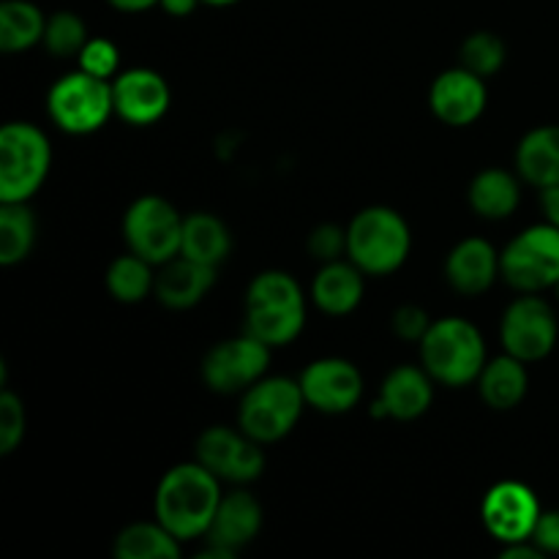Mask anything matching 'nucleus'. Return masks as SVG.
Wrapping results in <instances>:
<instances>
[{
  "label": "nucleus",
  "mask_w": 559,
  "mask_h": 559,
  "mask_svg": "<svg viewBox=\"0 0 559 559\" xmlns=\"http://www.w3.org/2000/svg\"><path fill=\"white\" fill-rule=\"evenodd\" d=\"M544 211H546V218L559 227V183L544 189Z\"/></svg>",
  "instance_id": "obj_38"
},
{
  "label": "nucleus",
  "mask_w": 559,
  "mask_h": 559,
  "mask_svg": "<svg viewBox=\"0 0 559 559\" xmlns=\"http://www.w3.org/2000/svg\"><path fill=\"white\" fill-rule=\"evenodd\" d=\"M557 295H559V282H557Z\"/></svg>",
  "instance_id": "obj_42"
},
{
  "label": "nucleus",
  "mask_w": 559,
  "mask_h": 559,
  "mask_svg": "<svg viewBox=\"0 0 559 559\" xmlns=\"http://www.w3.org/2000/svg\"><path fill=\"white\" fill-rule=\"evenodd\" d=\"M306 407L300 382L287 377H262L260 382L243 391L240 402V431L257 442H278L298 424Z\"/></svg>",
  "instance_id": "obj_5"
},
{
  "label": "nucleus",
  "mask_w": 559,
  "mask_h": 559,
  "mask_svg": "<svg viewBox=\"0 0 559 559\" xmlns=\"http://www.w3.org/2000/svg\"><path fill=\"white\" fill-rule=\"evenodd\" d=\"M76 58H80L82 71H87L93 76H102V80H112L120 63L118 47L112 41H107V38H87V44L82 47V52Z\"/></svg>",
  "instance_id": "obj_33"
},
{
  "label": "nucleus",
  "mask_w": 559,
  "mask_h": 559,
  "mask_svg": "<svg viewBox=\"0 0 559 559\" xmlns=\"http://www.w3.org/2000/svg\"><path fill=\"white\" fill-rule=\"evenodd\" d=\"M227 227L222 218L211 216V213H191L183 218V240H180V254L189 260L202 262V265L218 267L229 254Z\"/></svg>",
  "instance_id": "obj_22"
},
{
  "label": "nucleus",
  "mask_w": 559,
  "mask_h": 559,
  "mask_svg": "<svg viewBox=\"0 0 559 559\" xmlns=\"http://www.w3.org/2000/svg\"><path fill=\"white\" fill-rule=\"evenodd\" d=\"M519 180L506 169H484L469 186V205L484 218H508L519 207Z\"/></svg>",
  "instance_id": "obj_24"
},
{
  "label": "nucleus",
  "mask_w": 559,
  "mask_h": 559,
  "mask_svg": "<svg viewBox=\"0 0 559 559\" xmlns=\"http://www.w3.org/2000/svg\"><path fill=\"white\" fill-rule=\"evenodd\" d=\"M298 382L306 404L314 407L317 413H349L360 402V396H364V377L355 369V364L344 358L314 360L300 374Z\"/></svg>",
  "instance_id": "obj_13"
},
{
  "label": "nucleus",
  "mask_w": 559,
  "mask_h": 559,
  "mask_svg": "<svg viewBox=\"0 0 559 559\" xmlns=\"http://www.w3.org/2000/svg\"><path fill=\"white\" fill-rule=\"evenodd\" d=\"M47 20L38 5L27 0H5L0 5V49L3 52H22L33 44L44 41Z\"/></svg>",
  "instance_id": "obj_26"
},
{
  "label": "nucleus",
  "mask_w": 559,
  "mask_h": 559,
  "mask_svg": "<svg viewBox=\"0 0 559 559\" xmlns=\"http://www.w3.org/2000/svg\"><path fill=\"white\" fill-rule=\"evenodd\" d=\"M500 254L484 238H467L451 251L445 262V276L451 287L462 295H480L495 284L500 273Z\"/></svg>",
  "instance_id": "obj_19"
},
{
  "label": "nucleus",
  "mask_w": 559,
  "mask_h": 559,
  "mask_svg": "<svg viewBox=\"0 0 559 559\" xmlns=\"http://www.w3.org/2000/svg\"><path fill=\"white\" fill-rule=\"evenodd\" d=\"M216 475L200 462L178 464L156 489V516L178 540L207 535L222 502Z\"/></svg>",
  "instance_id": "obj_1"
},
{
  "label": "nucleus",
  "mask_w": 559,
  "mask_h": 559,
  "mask_svg": "<svg viewBox=\"0 0 559 559\" xmlns=\"http://www.w3.org/2000/svg\"><path fill=\"white\" fill-rule=\"evenodd\" d=\"M309 249L317 260H325V262L338 260V254L347 249V233L338 229L336 224H322V227H317L314 233H311Z\"/></svg>",
  "instance_id": "obj_35"
},
{
  "label": "nucleus",
  "mask_w": 559,
  "mask_h": 559,
  "mask_svg": "<svg viewBox=\"0 0 559 559\" xmlns=\"http://www.w3.org/2000/svg\"><path fill=\"white\" fill-rule=\"evenodd\" d=\"M200 3H207V5H233V3H238V0H200Z\"/></svg>",
  "instance_id": "obj_41"
},
{
  "label": "nucleus",
  "mask_w": 559,
  "mask_h": 559,
  "mask_svg": "<svg viewBox=\"0 0 559 559\" xmlns=\"http://www.w3.org/2000/svg\"><path fill=\"white\" fill-rule=\"evenodd\" d=\"M115 115L131 126H151L169 109V85L158 71L131 69L112 80Z\"/></svg>",
  "instance_id": "obj_14"
},
{
  "label": "nucleus",
  "mask_w": 559,
  "mask_h": 559,
  "mask_svg": "<svg viewBox=\"0 0 559 559\" xmlns=\"http://www.w3.org/2000/svg\"><path fill=\"white\" fill-rule=\"evenodd\" d=\"M197 3H200V0H162L158 5L173 16H189L191 11L197 9Z\"/></svg>",
  "instance_id": "obj_39"
},
{
  "label": "nucleus",
  "mask_w": 559,
  "mask_h": 559,
  "mask_svg": "<svg viewBox=\"0 0 559 559\" xmlns=\"http://www.w3.org/2000/svg\"><path fill=\"white\" fill-rule=\"evenodd\" d=\"M502 278L519 293H540L559 282V227L535 224L506 246L500 257Z\"/></svg>",
  "instance_id": "obj_7"
},
{
  "label": "nucleus",
  "mask_w": 559,
  "mask_h": 559,
  "mask_svg": "<svg viewBox=\"0 0 559 559\" xmlns=\"http://www.w3.org/2000/svg\"><path fill=\"white\" fill-rule=\"evenodd\" d=\"M413 246L407 222L393 207H366L349 222V260L369 276H388L404 265Z\"/></svg>",
  "instance_id": "obj_3"
},
{
  "label": "nucleus",
  "mask_w": 559,
  "mask_h": 559,
  "mask_svg": "<svg viewBox=\"0 0 559 559\" xmlns=\"http://www.w3.org/2000/svg\"><path fill=\"white\" fill-rule=\"evenodd\" d=\"M506 63V44L497 33L480 31L473 33L462 44V66L478 76H491Z\"/></svg>",
  "instance_id": "obj_31"
},
{
  "label": "nucleus",
  "mask_w": 559,
  "mask_h": 559,
  "mask_svg": "<svg viewBox=\"0 0 559 559\" xmlns=\"http://www.w3.org/2000/svg\"><path fill=\"white\" fill-rule=\"evenodd\" d=\"M500 333L508 355L524 360V364L544 360L557 344L555 311L546 300L533 298V293H527V298H519L508 306Z\"/></svg>",
  "instance_id": "obj_11"
},
{
  "label": "nucleus",
  "mask_w": 559,
  "mask_h": 559,
  "mask_svg": "<svg viewBox=\"0 0 559 559\" xmlns=\"http://www.w3.org/2000/svg\"><path fill=\"white\" fill-rule=\"evenodd\" d=\"M431 322L420 306H402V309L393 314V331L396 336H402L404 342H424V336L429 333Z\"/></svg>",
  "instance_id": "obj_36"
},
{
  "label": "nucleus",
  "mask_w": 559,
  "mask_h": 559,
  "mask_svg": "<svg viewBox=\"0 0 559 559\" xmlns=\"http://www.w3.org/2000/svg\"><path fill=\"white\" fill-rule=\"evenodd\" d=\"M420 360L431 380L448 388L469 385L486 366V344L478 328L462 317H445L431 322L420 342Z\"/></svg>",
  "instance_id": "obj_2"
},
{
  "label": "nucleus",
  "mask_w": 559,
  "mask_h": 559,
  "mask_svg": "<svg viewBox=\"0 0 559 559\" xmlns=\"http://www.w3.org/2000/svg\"><path fill=\"white\" fill-rule=\"evenodd\" d=\"M530 540H533L544 555H559V511L540 513L538 524H535V533Z\"/></svg>",
  "instance_id": "obj_37"
},
{
  "label": "nucleus",
  "mask_w": 559,
  "mask_h": 559,
  "mask_svg": "<svg viewBox=\"0 0 559 559\" xmlns=\"http://www.w3.org/2000/svg\"><path fill=\"white\" fill-rule=\"evenodd\" d=\"M52 164L49 140L38 126L9 123L0 131V202H27Z\"/></svg>",
  "instance_id": "obj_4"
},
{
  "label": "nucleus",
  "mask_w": 559,
  "mask_h": 559,
  "mask_svg": "<svg viewBox=\"0 0 559 559\" xmlns=\"http://www.w3.org/2000/svg\"><path fill=\"white\" fill-rule=\"evenodd\" d=\"M47 107L49 118L63 131H69V134H91V131L102 129L109 115L115 112L112 85H109V80L76 69L55 82L52 91H49Z\"/></svg>",
  "instance_id": "obj_6"
},
{
  "label": "nucleus",
  "mask_w": 559,
  "mask_h": 559,
  "mask_svg": "<svg viewBox=\"0 0 559 559\" xmlns=\"http://www.w3.org/2000/svg\"><path fill=\"white\" fill-rule=\"evenodd\" d=\"M197 462L211 469L216 478L233 484H251L265 469L262 442L251 440L243 431H233L227 426H213L202 431L197 440Z\"/></svg>",
  "instance_id": "obj_10"
},
{
  "label": "nucleus",
  "mask_w": 559,
  "mask_h": 559,
  "mask_svg": "<svg viewBox=\"0 0 559 559\" xmlns=\"http://www.w3.org/2000/svg\"><path fill=\"white\" fill-rule=\"evenodd\" d=\"M480 519L500 544L530 540L540 519L538 497L533 495L530 486L519 484V480H502V484L491 486L489 495L484 497Z\"/></svg>",
  "instance_id": "obj_12"
},
{
  "label": "nucleus",
  "mask_w": 559,
  "mask_h": 559,
  "mask_svg": "<svg viewBox=\"0 0 559 559\" xmlns=\"http://www.w3.org/2000/svg\"><path fill=\"white\" fill-rule=\"evenodd\" d=\"M516 167L527 183L549 189L559 183V126L535 129L519 142Z\"/></svg>",
  "instance_id": "obj_21"
},
{
  "label": "nucleus",
  "mask_w": 559,
  "mask_h": 559,
  "mask_svg": "<svg viewBox=\"0 0 559 559\" xmlns=\"http://www.w3.org/2000/svg\"><path fill=\"white\" fill-rule=\"evenodd\" d=\"M36 243V218L25 202H0V265H16Z\"/></svg>",
  "instance_id": "obj_28"
},
{
  "label": "nucleus",
  "mask_w": 559,
  "mask_h": 559,
  "mask_svg": "<svg viewBox=\"0 0 559 559\" xmlns=\"http://www.w3.org/2000/svg\"><path fill=\"white\" fill-rule=\"evenodd\" d=\"M306 325V306H246V333L282 347L295 342Z\"/></svg>",
  "instance_id": "obj_25"
},
{
  "label": "nucleus",
  "mask_w": 559,
  "mask_h": 559,
  "mask_svg": "<svg viewBox=\"0 0 559 559\" xmlns=\"http://www.w3.org/2000/svg\"><path fill=\"white\" fill-rule=\"evenodd\" d=\"M431 112L448 126H469L484 115L486 85L484 76L462 69L442 71L429 93Z\"/></svg>",
  "instance_id": "obj_16"
},
{
  "label": "nucleus",
  "mask_w": 559,
  "mask_h": 559,
  "mask_svg": "<svg viewBox=\"0 0 559 559\" xmlns=\"http://www.w3.org/2000/svg\"><path fill=\"white\" fill-rule=\"evenodd\" d=\"M480 396L491 409H513L527 393V369L524 360L502 355L480 371Z\"/></svg>",
  "instance_id": "obj_23"
},
{
  "label": "nucleus",
  "mask_w": 559,
  "mask_h": 559,
  "mask_svg": "<svg viewBox=\"0 0 559 559\" xmlns=\"http://www.w3.org/2000/svg\"><path fill=\"white\" fill-rule=\"evenodd\" d=\"M158 3H162V0H109V5H115L118 11H129V14H134V11H147Z\"/></svg>",
  "instance_id": "obj_40"
},
{
  "label": "nucleus",
  "mask_w": 559,
  "mask_h": 559,
  "mask_svg": "<svg viewBox=\"0 0 559 559\" xmlns=\"http://www.w3.org/2000/svg\"><path fill=\"white\" fill-rule=\"evenodd\" d=\"M246 306H306L300 284L284 271H265L251 282Z\"/></svg>",
  "instance_id": "obj_30"
},
{
  "label": "nucleus",
  "mask_w": 559,
  "mask_h": 559,
  "mask_svg": "<svg viewBox=\"0 0 559 559\" xmlns=\"http://www.w3.org/2000/svg\"><path fill=\"white\" fill-rule=\"evenodd\" d=\"M311 298L325 314H349L364 298V271L355 262H325L311 284Z\"/></svg>",
  "instance_id": "obj_20"
},
{
  "label": "nucleus",
  "mask_w": 559,
  "mask_h": 559,
  "mask_svg": "<svg viewBox=\"0 0 559 559\" xmlns=\"http://www.w3.org/2000/svg\"><path fill=\"white\" fill-rule=\"evenodd\" d=\"M262 530V506L249 491H233L224 495L218 502V511L207 530V544L211 549L205 557H233L246 544L260 535Z\"/></svg>",
  "instance_id": "obj_15"
},
{
  "label": "nucleus",
  "mask_w": 559,
  "mask_h": 559,
  "mask_svg": "<svg viewBox=\"0 0 559 559\" xmlns=\"http://www.w3.org/2000/svg\"><path fill=\"white\" fill-rule=\"evenodd\" d=\"M153 262H147L140 254H126L109 265L107 271V289L112 293L115 300L120 304H140L151 295L156 287V276H153Z\"/></svg>",
  "instance_id": "obj_29"
},
{
  "label": "nucleus",
  "mask_w": 559,
  "mask_h": 559,
  "mask_svg": "<svg viewBox=\"0 0 559 559\" xmlns=\"http://www.w3.org/2000/svg\"><path fill=\"white\" fill-rule=\"evenodd\" d=\"M123 238L134 254L164 265L180 254L183 218L162 197H140L123 216Z\"/></svg>",
  "instance_id": "obj_8"
},
{
  "label": "nucleus",
  "mask_w": 559,
  "mask_h": 559,
  "mask_svg": "<svg viewBox=\"0 0 559 559\" xmlns=\"http://www.w3.org/2000/svg\"><path fill=\"white\" fill-rule=\"evenodd\" d=\"M431 399H435V388H431L429 371L399 366L382 382L374 413L396 420H415L431 407Z\"/></svg>",
  "instance_id": "obj_17"
},
{
  "label": "nucleus",
  "mask_w": 559,
  "mask_h": 559,
  "mask_svg": "<svg viewBox=\"0 0 559 559\" xmlns=\"http://www.w3.org/2000/svg\"><path fill=\"white\" fill-rule=\"evenodd\" d=\"M271 347L251 333L216 344L202 360V380L216 393L249 391L265 377Z\"/></svg>",
  "instance_id": "obj_9"
},
{
  "label": "nucleus",
  "mask_w": 559,
  "mask_h": 559,
  "mask_svg": "<svg viewBox=\"0 0 559 559\" xmlns=\"http://www.w3.org/2000/svg\"><path fill=\"white\" fill-rule=\"evenodd\" d=\"M44 44L58 58H69V55H80L82 47L87 44V27L71 11H58L47 20V31H44Z\"/></svg>",
  "instance_id": "obj_32"
},
{
  "label": "nucleus",
  "mask_w": 559,
  "mask_h": 559,
  "mask_svg": "<svg viewBox=\"0 0 559 559\" xmlns=\"http://www.w3.org/2000/svg\"><path fill=\"white\" fill-rule=\"evenodd\" d=\"M178 555V538L162 522L131 524L115 538V557L120 559H175Z\"/></svg>",
  "instance_id": "obj_27"
},
{
  "label": "nucleus",
  "mask_w": 559,
  "mask_h": 559,
  "mask_svg": "<svg viewBox=\"0 0 559 559\" xmlns=\"http://www.w3.org/2000/svg\"><path fill=\"white\" fill-rule=\"evenodd\" d=\"M25 437V407L14 393H0V453H11Z\"/></svg>",
  "instance_id": "obj_34"
},
{
  "label": "nucleus",
  "mask_w": 559,
  "mask_h": 559,
  "mask_svg": "<svg viewBox=\"0 0 559 559\" xmlns=\"http://www.w3.org/2000/svg\"><path fill=\"white\" fill-rule=\"evenodd\" d=\"M213 284H216V267L178 254L162 265L153 293L167 309H191L211 293Z\"/></svg>",
  "instance_id": "obj_18"
}]
</instances>
